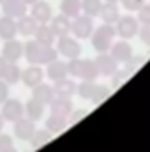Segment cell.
Returning <instances> with one entry per match:
<instances>
[{
	"mask_svg": "<svg viewBox=\"0 0 150 152\" xmlns=\"http://www.w3.org/2000/svg\"><path fill=\"white\" fill-rule=\"evenodd\" d=\"M117 36V28L111 23H103L101 27H97L92 34V46L97 53H104L110 51L113 44V37Z\"/></svg>",
	"mask_w": 150,
	"mask_h": 152,
	"instance_id": "obj_1",
	"label": "cell"
},
{
	"mask_svg": "<svg viewBox=\"0 0 150 152\" xmlns=\"http://www.w3.org/2000/svg\"><path fill=\"white\" fill-rule=\"evenodd\" d=\"M71 32L74 34L76 39H88L94 34V21L87 14H79L73 18L71 21Z\"/></svg>",
	"mask_w": 150,
	"mask_h": 152,
	"instance_id": "obj_2",
	"label": "cell"
},
{
	"mask_svg": "<svg viewBox=\"0 0 150 152\" xmlns=\"http://www.w3.org/2000/svg\"><path fill=\"white\" fill-rule=\"evenodd\" d=\"M57 50H58V53H60L62 57H66L67 60H69V58H78V57L81 55V46H79L78 39L71 37L69 34L58 37V41H57Z\"/></svg>",
	"mask_w": 150,
	"mask_h": 152,
	"instance_id": "obj_3",
	"label": "cell"
},
{
	"mask_svg": "<svg viewBox=\"0 0 150 152\" xmlns=\"http://www.w3.org/2000/svg\"><path fill=\"white\" fill-rule=\"evenodd\" d=\"M115 28H117V36H120L122 39H133L134 36H138L140 21L138 18L133 16H120Z\"/></svg>",
	"mask_w": 150,
	"mask_h": 152,
	"instance_id": "obj_4",
	"label": "cell"
},
{
	"mask_svg": "<svg viewBox=\"0 0 150 152\" xmlns=\"http://www.w3.org/2000/svg\"><path fill=\"white\" fill-rule=\"evenodd\" d=\"M2 115H4V118L7 120V122H16V120H20L23 115H25V106H23V103L21 101H18V99H5L4 103H2Z\"/></svg>",
	"mask_w": 150,
	"mask_h": 152,
	"instance_id": "obj_5",
	"label": "cell"
},
{
	"mask_svg": "<svg viewBox=\"0 0 150 152\" xmlns=\"http://www.w3.org/2000/svg\"><path fill=\"white\" fill-rule=\"evenodd\" d=\"M14 136L18 138V140H21V142H30V138L34 136V133H36V122L34 120H30L28 117L25 118V117H21L20 120H16L14 122Z\"/></svg>",
	"mask_w": 150,
	"mask_h": 152,
	"instance_id": "obj_6",
	"label": "cell"
},
{
	"mask_svg": "<svg viewBox=\"0 0 150 152\" xmlns=\"http://www.w3.org/2000/svg\"><path fill=\"white\" fill-rule=\"evenodd\" d=\"M0 5H2L4 16H9L12 20H20L21 16L27 14V9H28L23 0H4Z\"/></svg>",
	"mask_w": 150,
	"mask_h": 152,
	"instance_id": "obj_7",
	"label": "cell"
},
{
	"mask_svg": "<svg viewBox=\"0 0 150 152\" xmlns=\"http://www.w3.org/2000/svg\"><path fill=\"white\" fill-rule=\"evenodd\" d=\"M2 57L7 62H18L23 57V42H20L16 37L5 41V44L2 48Z\"/></svg>",
	"mask_w": 150,
	"mask_h": 152,
	"instance_id": "obj_8",
	"label": "cell"
},
{
	"mask_svg": "<svg viewBox=\"0 0 150 152\" xmlns=\"http://www.w3.org/2000/svg\"><path fill=\"white\" fill-rule=\"evenodd\" d=\"M42 78H44V73L39 67V64H30L27 69L21 71V81L28 88H34V87H37L39 83H42Z\"/></svg>",
	"mask_w": 150,
	"mask_h": 152,
	"instance_id": "obj_9",
	"label": "cell"
},
{
	"mask_svg": "<svg viewBox=\"0 0 150 152\" xmlns=\"http://www.w3.org/2000/svg\"><path fill=\"white\" fill-rule=\"evenodd\" d=\"M30 16L37 21L39 25L42 23H50V20L53 18V11H51V5L48 2H42L37 0L36 4H32V11H30Z\"/></svg>",
	"mask_w": 150,
	"mask_h": 152,
	"instance_id": "obj_10",
	"label": "cell"
},
{
	"mask_svg": "<svg viewBox=\"0 0 150 152\" xmlns=\"http://www.w3.org/2000/svg\"><path fill=\"white\" fill-rule=\"evenodd\" d=\"M95 66H97V71L99 75L103 76H111L117 71V66L118 62L110 55V51H104V53H99L97 58H95Z\"/></svg>",
	"mask_w": 150,
	"mask_h": 152,
	"instance_id": "obj_11",
	"label": "cell"
},
{
	"mask_svg": "<svg viewBox=\"0 0 150 152\" xmlns=\"http://www.w3.org/2000/svg\"><path fill=\"white\" fill-rule=\"evenodd\" d=\"M50 112L53 115H58V117H67L73 113V101L71 97H60V96H55L53 101L50 103Z\"/></svg>",
	"mask_w": 150,
	"mask_h": 152,
	"instance_id": "obj_12",
	"label": "cell"
},
{
	"mask_svg": "<svg viewBox=\"0 0 150 152\" xmlns=\"http://www.w3.org/2000/svg\"><path fill=\"white\" fill-rule=\"evenodd\" d=\"M110 55L117 62H127L131 57H133V46L127 42V39L124 41H118V42H113L111 48H110Z\"/></svg>",
	"mask_w": 150,
	"mask_h": 152,
	"instance_id": "obj_13",
	"label": "cell"
},
{
	"mask_svg": "<svg viewBox=\"0 0 150 152\" xmlns=\"http://www.w3.org/2000/svg\"><path fill=\"white\" fill-rule=\"evenodd\" d=\"M76 88H78V85L71 78H62V80L53 81L55 96H60V97H73L76 94Z\"/></svg>",
	"mask_w": 150,
	"mask_h": 152,
	"instance_id": "obj_14",
	"label": "cell"
},
{
	"mask_svg": "<svg viewBox=\"0 0 150 152\" xmlns=\"http://www.w3.org/2000/svg\"><path fill=\"white\" fill-rule=\"evenodd\" d=\"M50 27L57 37H62V36H67L71 32V20L64 14H58V16H53L50 20Z\"/></svg>",
	"mask_w": 150,
	"mask_h": 152,
	"instance_id": "obj_15",
	"label": "cell"
},
{
	"mask_svg": "<svg viewBox=\"0 0 150 152\" xmlns=\"http://www.w3.org/2000/svg\"><path fill=\"white\" fill-rule=\"evenodd\" d=\"M32 97L39 103H42V104H50L55 97V90L48 83H39L37 87L32 88Z\"/></svg>",
	"mask_w": 150,
	"mask_h": 152,
	"instance_id": "obj_16",
	"label": "cell"
},
{
	"mask_svg": "<svg viewBox=\"0 0 150 152\" xmlns=\"http://www.w3.org/2000/svg\"><path fill=\"white\" fill-rule=\"evenodd\" d=\"M46 76L51 80V81H57V80H62V78H67V62H62V60H53L48 64V69H46Z\"/></svg>",
	"mask_w": 150,
	"mask_h": 152,
	"instance_id": "obj_17",
	"label": "cell"
},
{
	"mask_svg": "<svg viewBox=\"0 0 150 152\" xmlns=\"http://www.w3.org/2000/svg\"><path fill=\"white\" fill-rule=\"evenodd\" d=\"M16 36H18L16 20H12L9 16H2L0 18V37L4 41H9V39H14Z\"/></svg>",
	"mask_w": 150,
	"mask_h": 152,
	"instance_id": "obj_18",
	"label": "cell"
},
{
	"mask_svg": "<svg viewBox=\"0 0 150 152\" xmlns=\"http://www.w3.org/2000/svg\"><path fill=\"white\" fill-rule=\"evenodd\" d=\"M16 25H18V34H21V36H25V37H34V34H36V30H37L39 23L32 18V16H21L18 21H16Z\"/></svg>",
	"mask_w": 150,
	"mask_h": 152,
	"instance_id": "obj_19",
	"label": "cell"
},
{
	"mask_svg": "<svg viewBox=\"0 0 150 152\" xmlns=\"http://www.w3.org/2000/svg\"><path fill=\"white\" fill-rule=\"evenodd\" d=\"M34 39L37 41L39 44H42V46H53L57 36L53 34L50 23H42V25L37 27V30H36V34H34Z\"/></svg>",
	"mask_w": 150,
	"mask_h": 152,
	"instance_id": "obj_20",
	"label": "cell"
},
{
	"mask_svg": "<svg viewBox=\"0 0 150 152\" xmlns=\"http://www.w3.org/2000/svg\"><path fill=\"white\" fill-rule=\"evenodd\" d=\"M99 16L104 23H117L118 18H120V11H118V5L115 2H106L101 5V11H99Z\"/></svg>",
	"mask_w": 150,
	"mask_h": 152,
	"instance_id": "obj_21",
	"label": "cell"
},
{
	"mask_svg": "<svg viewBox=\"0 0 150 152\" xmlns=\"http://www.w3.org/2000/svg\"><path fill=\"white\" fill-rule=\"evenodd\" d=\"M25 115H27L30 120L37 122V120L42 118V115H44V104L39 103V101H36L34 97L28 99V101L25 103Z\"/></svg>",
	"mask_w": 150,
	"mask_h": 152,
	"instance_id": "obj_22",
	"label": "cell"
},
{
	"mask_svg": "<svg viewBox=\"0 0 150 152\" xmlns=\"http://www.w3.org/2000/svg\"><path fill=\"white\" fill-rule=\"evenodd\" d=\"M41 48H42V44H39L36 39L28 41L27 44H23V57H25V58H27L30 64H39Z\"/></svg>",
	"mask_w": 150,
	"mask_h": 152,
	"instance_id": "obj_23",
	"label": "cell"
},
{
	"mask_svg": "<svg viewBox=\"0 0 150 152\" xmlns=\"http://www.w3.org/2000/svg\"><path fill=\"white\" fill-rule=\"evenodd\" d=\"M60 11H62L64 16H67L69 20H73V18L81 14V0H62Z\"/></svg>",
	"mask_w": 150,
	"mask_h": 152,
	"instance_id": "obj_24",
	"label": "cell"
},
{
	"mask_svg": "<svg viewBox=\"0 0 150 152\" xmlns=\"http://www.w3.org/2000/svg\"><path fill=\"white\" fill-rule=\"evenodd\" d=\"M67 124H69L67 117H58V115L51 113L46 118V129H48L50 133H62V131L67 127Z\"/></svg>",
	"mask_w": 150,
	"mask_h": 152,
	"instance_id": "obj_25",
	"label": "cell"
},
{
	"mask_svg": "<svg viewBox=\"0 0 150 152\" xmlns=\"http://www.w3.org/2000/svg\"><path fill=\"white\" fill-rule=\"evenodd\" d=\"M95 87H97L95 80H83V81L78 85L76 94H78L81 99H85V101H92L94 92H95Z\"/></svg>",
	"mask_w": 150,
	"mask_h": 152,
	"instance_id": "obj_26",
	"label": "cell"
},
{
	"mask_svg": "<svg viewBox=\"0 0 150 152\" xmlns=\"http://www.w3.org/2000/svg\"><path fill=\"white\" fill-rule=\"evenodd\" d=\"M51 140H53V133H50L48 129H44V131H42V129H41V131L36 129L34 136L30 138V143H32V147H34V149H41V147L48 145Z\"/></svg>",
	"mask_w": 150,
	"mask_h": 152,
	"instance_id": "obj_27",
	"label": "cell"
},
{
	"mask_svg": "<svg viewBox=\"0 0 150 152\" xmlns=\"http://www.w3.org/2000/svg\"><path fill=\"white\" fill-rule=\"evenodd\" d=\"M4 80L9 83V85H16L21 81V67L16 64V62H9L7 69H5V75H4Z\"/></svg>",
	"mask_w": 150,
	"mask_h": 152,
	"instance_id": "obj_28",
	"label": "cell"
},
{
	"mask_svg": "<svg viewBox=\"0 0 150 152\" xmlns=\"http://www.w3.org/2000/svg\"><path fill=\"white\" fill-rule=\"evenodd\" d=\"M101 5H103L101 0H81V11H83L87 16H90V18L99 16Z\"/></svg>",
	"mask_w": 150,
	"mask_h": 152,
	"instance_id": "obj_29",
	"label": "cell"
},
{
	"mask_svg": "<svg viewBox=\"0 0 150 152\" xmlns=\"http://www.w3.org/2000/svg\"><path fill=\"white\" fill-rule=\"evenodd\" d=\"M99 76L97 71V66H95V60H83V66H81V80H95Z\"/></svg>",
	"mask_w": 150,
	"mask_h": 152,
	"instance_id": "obj_30",
	"label": "cell"
},
{
	"mask_svg": "<svg viewBox=\"0 0 150 152\" xmlns=\"http://www.w3.org/2000/svg\"><path fill=\"white\" fill-rule=\"evenodd\" d=\"M57 55H58V50L55 48V46H42L41 48V55H39V66L42 64H50V62H53V60H57Z\"/></svg>",
	"mask_w": 150,
	"mask_h": 152,
	"instance_id": "obj_31",
	"label": "cell"
},
{
	"mask_svg": "<svg viewBox=\"0 0 150 152\" xmlns=\"http://www.w3.org/2000/svg\"><path fill=\"white\" fill-rule=\"evenodd\" d=\"M110 94H111L110 87H106V85H97V87H95V92H94V97H92V103H94V104H101V103H104V101L110 97Z\"/></svg>",
	"mask_w": 150,
	"mask_h": 152,
	"instance_id": "obj_32",
	"label": "cell"
},
{
	"mask_svg": "<svg viewBox=\"0 0 150 152\" xmlns=\"http://www.w3.org/2000/svg\"><path fill=\"white\" fill-rule=\"evenodd\" d=\"M81 66H83V60L78 57V58H69L67 60V75L79 78L81 76Z\"/></svg>",
	"mask_w": 150,
	"mask_h": 152,
	"instance_id": "obj_33",
	"label": "cell"
},
{
	"mask_svg": "<svg viewBox=\"0 0 150 152\" xmlns=\"http://www.w3.org/2000/svg\"><path fill=\"white\" fill-rule=\"evenodd\" d=\"M141 64H143V57H134V55H133L127 62H124V67H125L124 71H127V73L131 75V73H134Z\"/></svg>",
	"mask_w": 150,
	"mask_h": 152,
	"instance_id": "obj_34",
	"label": "cell"
},
{
	"mask_svg": "<svg viewBox=\"0 0 150 152\" xmlns=\"http://www.w3.org/2000/svg\"><path fill=\"white\" fill-rule=\"evenodd\" d=\"M138 21L141 25H150V4H143L138 9Z\"/></svg>",
	"mask_w": 150,
	"mask_h": 152,
	"instance_id": "obj_35",
	"label": "cell"
},
{
	"mask_svg": "<svg viewBox=\"0 0 150 152\" xmlns=\"http://www.w3.org/2000/svg\"><path fill=\"white\" fill-rule=\"evenodd\" d=\"M127 78H129V73H127V71H118V69H117L111 75V87L113 88H118Z\"/></svg>",
	"mask_w": 150,
	"mask_h": 152,
	"instance_id": "obj_36",
	"label": "cell"
},
{
	"mask_svg": "<svg viewBox=\"0 0 150 152\" xmlns=\"http://www.w3.org/2000/svg\"><path fill=\"white\" fill-rule=\"evenodd\" d=\"M14 143H12V136L11 134H5V133H0V152H7L9 149H12Z\"/></svg>",
	"mask_w": 150,
	"mask_h": 152,
	"instance_id": "obj_37",
	"label": "cell"
},
{
	"mask_svg": "<svg viewBox=\"0 0 150 152\" xmlns=\"http://www.w3.org/2000/svg\"><path fill=\"white\" fill-rule=\"evenodd\" d=\"M120 4H122L127 11H138V9L145 4V0H120Z\"/></svg>",
	"mask_w": 150,
	"mask_h": 152,
	"instance_id": "obj_38",
	"label": "cell"
},
{
	"mask_svg": "<svg viewBox=\"0 0 150 152\" xmlns=\"http://www.w3.org/2000/svg\"><path fill=\"white\" fill-rule=\"evenodd\" d=\"M138 36L147 46H150V25H141V28L138 30Z\"/></svg>",
	"mask_w": 150,
	"mask_h": 152,
	"instance_id": "obj_39",
	"label": "cell"
},
{
	"mask_svg": "<svg viewBox=\"0 0 150 152\" xmlns=\"http://www.w3.org/2000/svg\"><path fill=\"white\" fill-rule=\"evenodd\" d=\"M9 97V83L0 78V104Z\"/></svg>",
	"mask_w": 150,
	"mask_h": 152,
	"instance_id": "obj_40",
	"label": "cell"
},
{
	"mask_svg": "<svg viewBox=\"0 0 150 152\" xmlns=\"http://www.w3.org/2000/svg\"><path fill=\"white\" fill-rule=\"evenodd\" d=\"M69 117H71V118H69V122H71V124H74V122H78V120H81L83 117H87V112H85V110H78V112H73Z\"/></svg>",
	"mask_w": 150,
	"mask_h": 152,
	"instance_id": "obj_41",
	"label": "cell"
},
{
	"mask_svg": "<svg viewBox=\"0 0 150 152\" xmlns=\"http://www.w3.org/2000/svg\"><path fill=\"white\" fill-rule=\"evenodd\" d=\"M7 66H9V62L0 55V78L4 80V75H5V69H7Z\"/></svg>",
	"mask_w": 150,
	"mask_h": 152,
	"instance_id": "obj_42",
	"label": "cell"
},
{
	"mask_svg": "<svg viewBox=\"0 0 150 152\" xmlns=\"http://www.w3.org/2000/svg\"><path fill=\"white\" fill-rule=\"evenodd\" d=\"M4 124H5V118H4V115H2V112H0V133L4 131Z\"/></svg>",
	"mask_w": 150,
	"mask_h": 152,
	"instance_id": "obj_43",
	"label": "cell"
},
{
	"mask_svg": "<svg viewBox=\"0 0 150 152\" xmlns=\"http://www.w3.org/2000/svg\"><path fill=\"white\" fill-rule=\"evenodd\" d=\"M23 2H25V4H27V5H32V4H36V2H37V0H23Z\"/></svg>",
	"mask_w": 150,
	"mask_h": 152,
	"instance_id": "obj_44",
	"label": "cell"
},
{
	"mask_svg": "<svg viewBox=\"0 0 150 152\" xmlns=\"http://www.w3.org/2000/svg\"><path fill=\"white\" fill-rule=\"evenodd\" d=\"M7 152H16V149H14V147H12V149H9V151Z\"/></svg>",
	"mask_w": 150,
	"mask_h": 152,
	"instance_id": "obj_45",
	"label": "cell"
},
{
	"mask_svg": "<svg viewBox=\"0 0 150 152\" xmlns=\"http://www.w3.org/2000/svg\"><path fill=\"white\" fill-rule=\"evenodd\" d=\"M106 2H115V4H117V2H120V0H106Z\"/></svg>",
	"mask_w": 150,
	"mask_h": 152,
	"instance_id": "obj_46",
	"label": "cell"
},
{
	"mask_svg": "<svg viewBox=\"0 0 150 152\" xmlns=\"http://www.w3.org/2000/svg\"><path fill=\"white\" fill-rule=\"evenodd\" d=\"M2 2H4V0H0V4H2Z\"/></svg>",
	"mask_w": 150,
	"mask_h": 152,
	"instance_id": "obj_47",
	"label": "cell"
}]
</instances>
